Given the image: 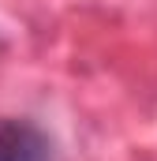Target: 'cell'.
I'll use <instances>...</instances> for the list:
<instances>
[{"label": "cell", "mask_w": 157, "mask_h": 161, "mask_svg": "<svg viewBox=\"0 0 157 161\" xmlns=\"http://www.w3.org/2000/svg\"><path fill=\"white\" fill-rule=\"evenodd\" d=\"M0 161H52V142L30 120H0Z\"/></svg>", "instance_id": "cell-1"}]
</instances>
